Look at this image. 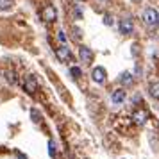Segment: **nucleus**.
<instances>
[{"label":"nucleus","mask_w":159,"mask_h":159,"mask_svg":"<svg viewBox=\"0 0 159 159\" xmlns=\"http://www.w3.org/2000/svg\"><path fill=\"white\" fill-rule=\"evenodd\" d=\"M143 22L150 27H157L159 25V13L154 7H147L143 11Z\"/></svg>","instance_id":"nucleus-1"},{"label":"nucleus","mask_w":159,"mask_h":159,"mask_svg":"<svg viewBox=\"0 0 159 159\" xmlns=\"http://www.w3.org/2000/svg\"><path fill=\"white\" fill-rule=\"evenodd\" d=\"M79 56L84 65H91L93 63V50L89 47H86V45H80L79 47Z\"/></svg>","instance_id":"nucleus-2"},{"label":"nucleus","mask_w":159,"mask_h":159,"mask_svg":"<svg viewBox=\"0 0 159 159\" xmlns=\"http://www.w3.org/2000/svg\"><path fill=\"white\" fill-rule=\"evenodd\" d=\"M56 57H57L61 63H68V61H72V50H70L66 45H61L57 50H56Z\"/></svg>","instance_id":"nucleus-3"},{"label":"nucleus","mask_w":159,"mask_h":159,"mask_svg":"<svg viewBox=\"0 0 159 159\" xmlns=\"http://www.w3.org/2000/svg\"><path fill=\"white\" fill-rule=\"evenodd\" d=\"M23 89H25L29 95L36 93V91H38V80H36V77H32V75L25 77V80H23Z\"/></svg>","instance_id":"nucleus-4"},{"label":"nucleus","mask_w":159,"mask_h":159,"mask_svg":"<svg viewBox=\"0 0 159 159\" xmlns=\"http://www.w3.org/2000/svg\"><path fill=\"white\" fill-rule=\"evenodd\" d=\"M41 18H43L45 22H54V20L57 18V11H56V7H54V6H47V7H43V11H41Z\"/></svg>","instance_id":"nucleus-5"},{"label":"nucleus","mask_w":159,"mask_h":159,"mask_svg":"<svg viewBox=\"0 0 159 159\" xmlns=\"http://www.w3.org/2000/svg\"><path fill=\"white\" fill-rule=\"evenodd\" d=\"M91 79H93L97 84H102V82L106 80V70H104L102 66L93 68V72H91Z\"/></svg>","instance_id":"nucleus-6"},{"label":"nucleus","mask_w":159,"mask_h":159,"mask_svg":"<svg viewBox=\"0 0 159 159\" xmlns=\"http://www.w3.org/2000/svg\"><path fill=\"white\" fill-rule=\"evenodd\" d=\"M132 30H134V23H132L130 18H123V20H120V32H122V34H130Z\"/></svg>","instance_id":"nucleus-7"},{"label":"nucleus","mask_w":159,"mask_h":159,"mask_svg":"<svg viewBox=\"0 0 159 159\" xmlns=\"http://www.w3.org/2000/svg\"><path fill=\"white\" fill-rule=\"evenodd\" d=\"M125 97H127L125 89H116V91H113V95H111V102H113V104H122V102H125Z\"/></svg>","instance_id":"nucleus-8"},{"label":"nucleus","mask_w":159,"mask_h":159,"mask_svg":"<svg viewBox=\"0 0 159 159\" xmlns=\"http://www.w3.org/2000/svg\"><path fill=\"white\" fill-rule=\"evenodd\" d=\"M147 111H134V115H132V120H134V122L136 123H139V125H141V123H145V120H147Z\"/></svg>","instance_id":"nucleus-9"},{"label":"nucleus","mask_w":159,"mask_h":159,"mask_svg":"<svg viewBox=\"0 0 159 159\" xmlns=\"http://www.w3.org/2000/svg\"><path fill=\"white\" fill-rule=\"evenodd\" d=\"M148 91H150V95L154 97V98H159V82H154V84H150Z\"/></svg>","instance_id":"nucleus-10"},{"label":"nucleus","mask_w":159,"mask_h":159,"mask_svg":"<svg viewBox=\"0 0 159 159\" xmlns=\"http://www.w3.org/2000/svg\"><path fill=\"white\" fill-rule=\"evenodd\" d=\"M13 7V0H0V11H7Z\"/></svg>","instance_id":"nucleus-11"},{"label":"nucleus","mask_w":159,"mask_h":159,"mask_svg":"<svg viewBox=\"0 0 159 159\" xmlns=\"http://www.w3.org/2000/svg\"><path fill=\"white\" fill-rule=\"evenodd\" d=\"M120 80H122L123 84H127V86L132 84V77H130V73H123L122 77H120Z\"/></svg>","instance_id":"nucleus-12"},{"label":"nucleus","mask_w":159,"mask_h":159,"mask_svg":"<svg viewBox=\"0 0 159 159\" xmlns=\"http://www.w3.org/2000/svg\"><path fill=\"white\" fill-rule=\"evenodd\" d=\"M72 75H73V79H79L80 75H82V72H80V68H77V66H72Z\"/></svg>","instance_id":"nucleus-13"},{"label":"nucleus","mask_w":159,"mask_h":159,"mask_svg":"<svg viewBox=\"0 0 159 159\" xmlns=\"http://www.w3.org/2000/svg\"><path fill=\"white\" fill-rule=\"evenodd\" d=\"M104 23H106V25H113V16L106 15L104 16Z\"/></svg>","instance_id":"nucleus-14"},{"label":"nucleus","mask_w":159,"mask_h":159,"mask_svg":"<svg viewBox=\"0 0 159 159\" xmlns=\"http://www.w3.org/2000/svg\"><path fill=\"white\" fill-rule=\"evenodd\" d=\"M57 38H59V41H66V34L63 32V30H59L57 32Z\"/></svg>","instance_id":"nucleus-15"},{"label":"nucleus","mask_w":159,"mask_h":159,"mask_svg":"<svg viewBox=\"0 0 159 159\" xmlns=\"http://www.w3.org/2000/svg\"><path fill=\"white\" fill-rule=\"evenodd\" d=\"M48 147H50V150H48V152H50V156H54V152H56V148H54V143L50 141V143H48Z\"/></svg>","instance_id":"nucleus-16"},{"label":"nucleus","mask_w":159,"mask_h":159,"mask_svg":"<svg viewBox=\"0 0 159 159\" xmlns=\"http://www.w3.org/2000/svg\"><path fill=\"white\" fill-rule=\"evenodd\" d=\"M75 16H77L79 20H80V16H82V15H80V11H79V7H75Z\"/></svg>","instance_id":"nucleus-17"}]
</instances>
